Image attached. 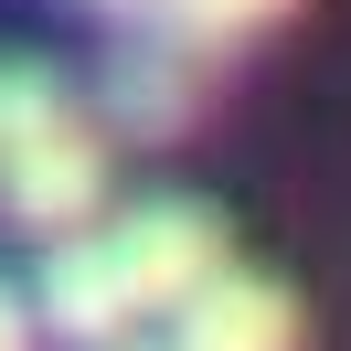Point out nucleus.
Masks as SVG:
<instances>
[{
	"mask_svg": "<svg viewBox=\"0 0 351 351\" xmlns=\"http://www.w3.org/2000/svg\"><path fill=\"white\" fill-rule=\"evenodd\" d=\"M0 213L22 234H75L107 213V128L32 53H0Z\"/></svg>",
	"mask_w": 351,
	"mask_h": 351,
	"instance_id": "f257e3e1",
	"label": "nucleus"
},
{
	"mask_svg": "<svg viewBox=\"0 0 351 351\" xmlns=\"http://www.w3.org/2000/svg\"><path fill=\"white\" fill-rule=\"evenodd\" d=\"M107 234V256H117V277H128V298H138V319H171L181 298H192L213 266H234L223 256V213L213 202H128L117 223H96Z\"/></svg>",
	"mask_w": 351,
	"mask_h": 351,
	"instance_id": "f03ea898",
	"label": "nucleus"
},
{
	"mask_svg": "<svg viewBox=\"0 0 351 351\" xmlns=\"http://www.w3.org/2000/svg\"><path fill=\"white\" fill-rule=\"evenodd\" d=\"M213 75H223L213 43H192V32L160 22L149 43H128V53L107 64V128H128V138H171V128H192L202 96H213Z\"/></svg>",
	"mask_w": 351,
	"mask_h": 351,
	"instance_id": "7ed1b4c3",
	"label": "nucleus"
},
{
	"mask_svg": "<svg viewBox=\"0 0 351 351\" xmlns=\"http://www.w3.org/2000/svg\"><path fill=\"white\" fill-rule=\"evenodd\" d=\"M32 319L64 330L75 351H117V341L138 330V298H128V277H117V256H107V234H96V223L53 234L43 277H32Z\"/></svg>",
	"mask_w": 351,
	"mask_h": 351,
	"instance_id": "20e7f679",
	"label": "nucleus"
},
{
	"mask_svg": "<svg viewBox=\"0 0 351 351\" xmlns=\"http://www.w3.org/2000/svg\"><path fill=\"white\" fill-rule=\"evenodd\" d=\"M171 351H298V298L256 266H213L171 308Z\"/></svg>",
	"mask_w": 351,
	"mask_h": 351,
	"instance_id": "39448f33",
	"label": "nucleus"
},
{
	"mask_svg": "<svg viewBox=\"0 0 351 351\" xmlns=\"http://www.w3.org/2000/svg\"><path fill=\"white\" fill-rule=\"evenodd\" d=\"M277 11H298V0H160V22L171 32H192V43H245V32H266Z\"/></svg>",
	"mask_w": 351,
	"mask_h": 351,
	"instance_id": "423d86ee",
	"label": "nucleus"
},
{
	"mask_svg": "<svg viewBox=\"0 0 351 351\" xmlns=\"http://www.w3.org/2000/svg\"><path fill=\"white\" fill-rule=\"evenodd\" d=\"M0 351H32V308H22L11 277H0Z\"/></svg>",
	"mask_w": 351,
	"mask_h": 351,
	"instance_id": "0eeeda50",
	"label": "nucleus"
},
{
	"mask_svg": "<svg viewBox=\"0 0 351 351\" xmlns=\"http://www.w3.org/2000/svg\"><path fill=\"white\" fill-rule=\"evenodd\" d=\"M86 11H160V0H86Z\"/></svg>",
	"mask_w": 351,
	"mask_h": 351,
	"instance_id": "6e6552de",
	"label": "nucleus"
},
{
	"mask_svg": "<svg viewBox=\"0 0 351 351\" xmlns=\"http://www.w3.org/2000/svg\"><path fill=\"white\" fill-rule=\"evenodd\" d=\"M117 351H171V341H117Z\"/></svg>",
	"mask_w": 351,
	"mask_h": 351,
	"instance_id": "1a4fd4ad",
	"label": "nucleus"
}]
</instances>
